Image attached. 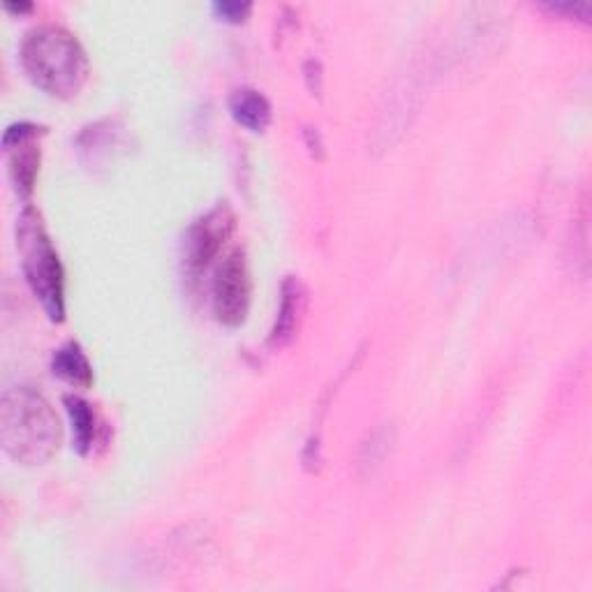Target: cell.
Here are the masks:
<instances>
[{"label":"cell","mask_w":592,"mask_h":592,"mask_svg":"<svg viewBox=\"0 0 592 592\" xmlns=\"http://www.w3.org/2000/svg\"><path fill=\"white\" fill-rule=\"evenodd\" d=\"M63 428L51 403L33 386H14L0 401V442L24 465L47 463L60 446Z\"/></svg>","instance_id":"6da1fadb"},{"label":"cell","mask_w":592,"mask_h":592,"mask_svg":"<svg viewBox=\"0 0 592 592\" xmlns=\"http://www.w3.org/2000/svg\"><path fill=\"white\" fill-rule=\"evenodd\" d=\"M22 63L35 86L54 97L79 95L89 79V58L79 39L63 26H35L22 43Z\"/></svg>","instance_id":"7a4b0ae2"},{"label":"cell","mask_w":592,"mask_h":592,"mask_svg":"<svg viewBox=\"0 0 592 592\" xmlns=\"http://www.w3.org/2000/svg\"><path fill=\"white\" fill-rule=\"evenodd\" d=\"M16 248L31 290L54 322L66 315V276L58 253L35 209H26L16 220Z\"/></svg>","instance_id":"3957f363"},{"label":"cell","mask_w":592,"mask_h":592,"mask_svg":"<svg viewBox=\"0 0 592 592\" xmlns=\"http://www.w3.org/2000/svg\"><path fill=\"white\" fill-rule=\"evenodd\" d=\"M253 299V278L246 251L234 248L224 255L213 276V313L224 326L246 322Z\"/></svg>","instance_id":"277c9868"},{"label":"cell","mask_w":592,"mask_h":592,"mask_svg":"<svg viewBox=\"0 0 592 592\" xmlns=\"http://www.w3.org/2000/svg\"><path fill=\"white\" fill-rule=\"evenodd\" d=\"M234 222L236 218L228 204H218L190 224L186 236V267L190 274L204 271L220 255L234 232Z\"/></svg>","instance_id":"5b68a950"},{"label":"cell","mask_w":592,"mask_h":592,"mask_svg":"<svg viewBox=\"0 0 592 592\" xmlns=\"http://www.w3.org/2000/svg\"><path fill=\"white\" fill-rule=\"evenodd\" d=\"M39 135H43V128L35 124H14L3 135L10 178L19 195L24 197L33 193L39 172Z\"/></svg>","instance_id":"8992f818"},{"label":"cell","mask_w":592,"mask_h":592,"mask_svg":"<svg viewBox=\"0 0 592 592\" xmlns=\"http://www.w3.org/2000/svg\"><path fill=\"white\" fill-rule=\"evenodd\" d=\"M303 311H305V290L299 278L290 276L282 282V301H280L276 326L271 332V345L280 347L294 338Z\"/></svg>","instance_id":"52a82bcc"},{"label":"cell","mask_w":592,"mask_h":592,"mask_svg":"<svg viewBox=\"0 0 592 592\" xmlns=\"http://www.w3.org/2000/svg\"><path fill=\"white\" fill-rule=\"evenodd\" d=\"M230 112L236 124L253 132L267 130V126L271 124V102L253 89L234 91L230 97Z\"/></svg>","instance_id":"ba28073f"},{"label":"cell","mask_w":592,"mask_h":592,"mask_svg":"<svg viewBox=\"0 0 592 592\" xmlns=\"http://www.w3.org/2000/svg\"><path fill=\"white\" fill-rule=\"evenodd\" d=\"M51 371L60 380H66L72 386H91L93 369L84 355V350L77 343H68L58 347L51 359Z\"/></svg>","instance_id":"9c48e42d"},{"label":"cell","mask_w":592,"mask_h":592,"mask_svg":"<svg viewBox=\"0 0 592 592\" xmlns=\"http://www.w3.org/2000/svg\"><path fill=\"white\" fill-rule=\"evenodd\" d=\"M68 415L72 419V433H74V449L79 454H89L95 442V413L93 407L74 394L66 396Z\"/></svg>","instance_id":"30bf717a"},{"label":"cell","mask_w":592,"mask_h":592,"mask_svg":"<svg viewBox=\"0 0 592 592\" xmlns=\"http://www.w3.org/2000/svg\"><path fill=\"white\" fill-rule=\"evenodd\" d=\"M253 5L248 3V0H243V3H239V0H222V3H216L213 5V12L218 16H222L224 22H243L251 14Z\"/></svg>","instance_id":"8fae6325"},{"label":"cell","mask_w":592,"mask_h":592,"mask_svg":"<svg viewBox=\"0 0 592 592\" xmlns=\"http://www.w3.org/2000/svg\"><path fill=\"white\" fill-rule=\"evenodd\" d=\"M548 10H554V12H567V14H574V16H581L583 22H588V16H590V3H546Z\"/></svg>","instance_id":"7c38bea8"},{"label":"cell","mask_w":592,"mask_h":592,"mask_svg":"<svg viewBox=\"0 0 592 592\" xmlns=\"http://www.w3.org/2000/svg\"><path fill=\"white\" fill-rule=\"evenodd\" d=\"M5 10H10V12H31L33 5L31 3H5Z\"/></svg>","instance_id":"4fadbf2b"}]
</instances>
